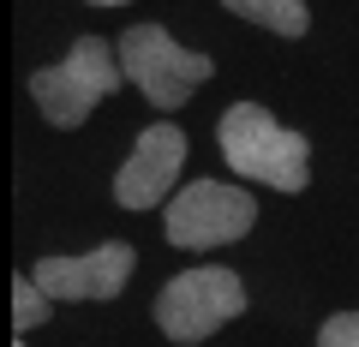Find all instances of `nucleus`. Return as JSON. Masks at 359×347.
Wrapping results in <instances>:
<instances>
[{"mask_svg": "<svg viewBox=\"0 0 359 347\" xmlns=\"http://www.w3.org/2000/svg\"><path fill=\"white\" fill-rule=\"evenodd\" d=\"M96 6H120V0H96Z\"/></svg>", "mask_w": 359, "mask_h": 347, "instance_id": "11", "label": "nucleus"}, {"mask_svg": "<svg viewBox=\"0 0 359 347\" xmlns=\"http://www.w3.org/2000/svg\"><path fill=\"white\" fill-rule=\"evenodd\" d=\"M120 66L126 78H138V90L150 96L156 108H180L192 102V90L210 78V54H192L180 48L162 25H138L120 36Z\"/></svg>", "mask_w": 359, "mask_h": 347, "instance_id": "4", "label": "nucleus"}, {"mask_svg": "<svg viewBox=\"0 0 359 347\" xmlns=\"http://www.w3.org/2000/svg\"><path fill=\"white\" fill-rule=\"evenodd\" d=\"M120 72H126V66H114V48H108L102 36H78L60 66L30 72V96H36V108L48 114V126H84L90 108L120 84Z\"/></svg>", "mask_w": 359, "mask_h": 347, "instance_id": "2", "label": "nucleus"}, {"mask_svg": "<svg viewBox=\"0 0 359 347\" xmlns=\"http://www.w3.org/2000/svg\"><path fill=\"white\" fill-rule=\"evenodd\" d=\"M222 156H228L233 174L264 180L276 192H299L306 186V168H311V144L299 132L276 126L257 102H233L222 114Z\"/></svg>", "mask_w": 359, "mask_h": 347, "instance_id": "1", "label": "nucleus"}, {"mask_svg": "<svg viewBox=\"0 0 359 347\" xmlns=\"http://www.w3.org/2000/svg\"><path fill=\"white\" fill-rule=\"evenodd\" d=\"M186 168V132L180 126H144V138L132 144L126 168L114 174V198L126 210H156L168 198V186Z\"/></svg>", "mask_w": 359, "mask_h": 347, "instance_id": "7", "label": "nucleus"}, {"mask_svg": "<svg viewBox=\"0 0 359 347\" xmlns=\"http://www.w3.org/2000/svg\"><path fill=\"white\" fill-rule=\"evenodd\" d=\"M36 323H48V294L36 287V275H18L13 282V329H36Z\"/></svg>", "mask_w": 359, "mask_h": 347, "instance_id": "9", "label": "nucleus"}, {"mask_svg": "<svg viewBox=\"0 0 359 347\" xmlns=\"http://www.w3.org/2000/svg\"><path fill=\"white\" fill-rule=\"evenodd\" d=\"M18 347H25V341H18Z\"/></svg>", "mask_w": 359, "mask_h": 347, "instance_id": "12", "label": "nucleus"}, {"mask_svg": "<svg viewBox=\"0 0 359 347\" xmlns=\"http://www.w3.org/2000/svg\"><path fill=\"white\" fill-rule=\"evenodd\" d=\"M252 222H257L252 192H240V186H222V180H198V186H186V192L168 204L162 233H168V245L204 252V245H228V240H240Z\"/></svg>", "mask_w": 359, "mask_h": 347, "instance_id": "5", "label": "nucleus"}, {"mask_svg": "<svg viewBox=\"0 0 359 347\" xmlns=\"http://www.w3.org/2000/svg\"><path fill=\"white\" fill-rule=\"evenodd\" d=\"M318 347H359V311H335L318 329Z\"/></svg>", "mask_w": 359, "mask_h": 347, "instance_id": "10", "label": "nucleus"}, {"mask_svg": "<svg viewBox=\"0 0 359 347\" xmlns=\"http://www.w3.org/2000/svg\"><path fill=\"white\" fill-rule=\"evenodd\" d=\"M245 311V282L233 270H180L174 282L156 294V323L168 341H204L222 323H233Z\"/></svg>", "mask_w": 359, "mask_h": 347, "instance_id": "3", "label": "nucleus"}, {"mask_svg": "<svg viewBox=\"0 0 359 347\" xmlns=\"http://www.w3.org/2000/svg\"><path fill=\"white\" fill-rule=\"evenodd\" d=\"M132 264H138L132 245L114 240V245H96L84 257H42L30 275H36V287L48 299H114L132 282Z\"/></svg>", "mask_w": 359, "mask_h": 347, "instance_id": "6", "label": "nucleus"}, {"mask_svg": "<svg viewBox=\"0 0 359 347\" xmlns=\"http://www.w3.org/2000/svg\"><path fill=\"white\" fill-rule=\"evenodd\" d=\"M222 6H233L240 18L276 30V36H306V0H222Z\"/></svg>", "mask_w": 359, "mask_h": 347, "instance_id": "8", "label": "nucleus"}]
</instances>
